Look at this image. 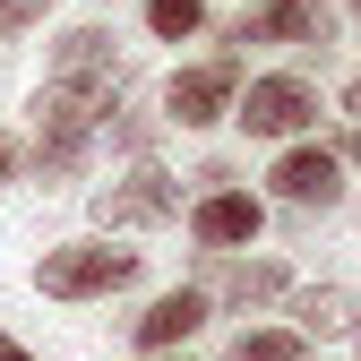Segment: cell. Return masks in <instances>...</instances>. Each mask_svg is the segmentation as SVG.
<instances>
[{
  "mask_svg": "<svg viewBox=\"0 0 361 361\" xmlns=\"http://www.w3.org/2000/svg\"><path fill=\"white\" fill-rule=\"evenodd\" d=\"M104 95H78V86H43L35 95V180H78L86 155H95L104 129Z\"/></svg>",
  "mask_w": 361,
  "mask_h": 361,
  "instance_id": "cell-1",
  "label": "cell"
},
{
  "mask_svg": "<svg viewBox=\"0 0 361 361\" xmlns=\"http://www.w3.org/2000/svg\"><path fill=\"white\" fill-rule=\"evenodd\" d=\"M35 284L52 293V301H104V293H121V284H138V250H112V241H61V250H43Z\"/></svg>",
  "mask_w": 361,
  "mask_h": 361,
  "instance_id": "cell-2",
  "label": "cell"
},
{
  "mask_svg": "<svg viewBox=\"0 0 361 361\" xmlns=\"http://www.w3.org/2000/svg\"><path fill=\"white\" fill-rule=\"evenodd\" d=\"M241 95V52H215V61H190L164 78V121L172 129H215Z\"/></svg>",
  "mask_w": 361,
  "mask_h": 361,
  "instance_id": "cell-3",
  "label": "cell"
},
{
  "mask_svg": "<svg viewBox=\"0 0 361 361\" xmlns=\"http://www.w3.org/2000/svg\"><path fill=\"white\" fill-rule=\"evenodd\" d=\"M233 121L250 138H301L319 121V95H310V78L276 69V78H250V95H233Z\"/></svg>",
  "mask_w": 361,
  "mask_h": 361,
  "instance_id": "cell-4",
  "label": "cell"
},
{
  "mask_svg": "<svg viewBox=\"0 0 361 361\" xmlns=\"http://www.w3.org/2000/svg\"><path fill=\"white\" fill-rule=\"evenodd\" d=\"M172 215H180V190L155 164H138L129 180H112V190H95V224L104 233H147V224H172Z\"/></svg>",
  "mask_w": 361,
  "mask_h": 361,
  "instance_id": "cell-5",
  "label": "cell"
},
{
  "mask_svg": "<svg viewBox=\"0 0 361 361\" xmlns=\"http://www.w3.org/2000/svg\"><path fill=\"white\" fill-rule=\"evenodd\" d=\"M52 86H78V95H121V61H112V35L104 26H69L61 52H52Z\"/></svg>",
  "mask_w": 361,
  "mask_h": 361,
  "instance_id": "cell-6",
  "label": "cell"
},
{
  "mask_svg": "<svg viewBox=\"0 0 361 361\" xmlns=\"http://www.w3.org/2000/svg\"><path fill=\"white\" fill-rule=\"evenodd\" d=\"M267 180H276L284 207H336V198H344V164H336V147H284Z\"/></svg>",
  "mask_w": 361,
  "mask_h": 361,
  "instance_id": "cell-7",
  "label": "cell"
},
{
  "mask_svg": "<svg viewBox=\"0 0 361 361\" xmlns=\"http://www.w3.org/2000/svg\"><path fill=\"white\" fill-rule=\"evenodd\" d=\"M224 43H327V0H258Z\"/></svg>",
  "mask_w": 361,
  "mask_h": 361,
  "instance_id": "cell-8",
  "label": "cell"
},
{
  "mask_svg": "<svg viewBox=\"0 0 361 361\" xmlns=\"http://www.w3.org/2000/svg\"><path fill=\"white\" fill-rule=\"evenodd\" d=\"M258 224H267V207H258L250 190H207V198L190 207V233H198L207 250H250Z\"/></svg>",
  "mask_w": 361,
  "mask_h": 361,
  "instance_id": "cell-9",
  "label": "cell"
},
{
  "mask_svg": "<svg viewBox=\"0 0 361 361\" xmlns=\"http://www.w3.org/2000/svg\"><path fill=\"white\" fill-rule=\"evenodd\" d=\"M207 327V293L198 284H180L164 301H147V319H129V336H138V353H172V344H190Z\"/></svg>",
  "mask_w": 361,
  "mask_h": 361,
  "instance_id": "cell-10",
  "label": "cell"
},
{
  "mask_svg": "<svg viewBox=\"0 0 361 361\" xmlns=\"http://www.w3.org/2000/svg\"><path fill=\"white\" fill-rule=\"evenodd\" d=\"M198 293H207V301H241V310H250V301H284L293 276H284L276 258H224V250H215V276H207Z\"/></svg>",
  "mask_w": 361,
  "mask_h": 361,
  "instance_id": "cell-11",
  "label": "cell"
},
{
  "mask_svg": "<svg viewBox=\"0 0 361 361\" xmlns=\"http://www.w3.org/2000/svg\"><path fill=\"white\" fill-rule=\"evenodd\" d=\"M336 327H353V293H344V284L293 293V336H336Z\"/></svg>",
  "mask_w": 361,
  "mask_h": 361,
  "instance_id": "cell-12",
  "label": "cell"
},
{
  "mask_svg": "<svg viewBox=\"0 0 361 361\" xmlns=\"http://www.w3.org/2000/svg\"><path fill=\"white\" fill-rule=\"evenodd\" d=\"M233 361H310V336H293V327H258V336L233 344Z\"/></svg>",
  "mask_w": 361,
  "mask_h": 361,
  "instance_id": "cell-13",
  "label": "cell"
},
{
  "mask_svg": "<svg viewBox=\"0 0 361 361\" xmlns=\"http://www.w3.org/2000/svg\"><path fill=\"white\" fill-rule=\"evenodd\" d=\"M198 18H207V0H147V26L172 35V43H180V35H198Z\"/></svg>",
  "mask_w": 361,
  "mask_h": 361,
  "instance_id": "cell-14",
  "label": "cell"
},
{
  "mask_svg": "<svg viewBox=\"0 0 361 361\" xmlns=\"http://www.w3.org/2000/svg\"><path fill=\"white\" fill-rule=\"evenodd\" d=\"M95 138H112V147H129V155H147V147H155V121H147V112H121V121L104 112V129H95Z\"/></svg>",
  "mask_w": 361,
  "mask_h": 361,
  "instance_id": "cell-15",
  "label": "cell"
},
{
  "mask_svg": "<svg viewBox=\"0 0 361 361\" xmlns=\"http://www.w3.org/2000/svg\"><path fill=\"white\" fill-rule=\"evenodd\" d=\"M43 18H52V0H0V35H26Z\"/></svg>",
  "mask_w": 361,
  "mask_h": 361,
  "instance_id": "cell-16",
  "label": "cell"
},
{
  "mask_svg": "<svg viewBox=\"0 0 361 361\" xmlns=\"http://www.w3.org/2000/svg\"><path fill=\"white\" fill-rule=\"evenodd\" d=\"M344 112H353V121H361V78H353V86H344Z\"/></svg>",
  "mask_w": 361,
  "mask_h": 361,
  "instance_id": "cell-17",
  "label": "cell"
},
{
  "mask_svg": "<svg viewBox=\"0 0 361 361\" xmlns=\"http://www.w3.org/2000/svg\"><path fill=\"white\" fill-rule=\"evenodd\" d=\"M336 164H361V129H353V138H344V155H336Z\"/></svg>",
  "mask_w": 361,
  "mask_h": 361,
  "instance_id": "cell-18",
  "label": "cell"
},
{
  "mask_svg": "<svg viewBox=\"0 0 361 361\" xmlns=\"http://www.w3.org/2000/svg\"><path fill=\"white\" fill-rule=\"evenodd\" d=\"M9 172H18V155H9V138H0V180H9Z\"/></svg>",
  "mask_w": 361,
  "mask_h": 361,
  "instance_id": "cell-19",
  "label": "cell"
},
{
  "mask_svg": "<svg viewBox=\"0 0 361 361\" xmlns=\"http://www.w3.org/2000/svg\"><path fill=\"white\" fill-rule=\"evenodd\" d=\"M0 361H26V344H9V336H0Z\"/></svg>",
  "mask_w": 361,
  "mask_h": 361,
  "instance_id": "cell-20",
  "label": "cell"
},
{
  "mask_svg": "<svg viewBox=\"0 0 361 361\" xmlns=\"http://www.w3.org/2000/svg\"><path fill=\"white\" fill-rule=\"evenodd\" d=\"M353 327H361V310H353Z\"/></svg>",
  "mask_w": 361,
  "mask_h": 361,
  "instance_id": "cell-21",
  "label": "cell"
},
{
  "mask_svg": "<svg viewBox=\"0 0 361 361\" xmlns=\"http://www.w3.org/2000/svg\"><path fill=\"white\" fill-rule=\"evenodd\" d=\"M353 9H361V0H353Z\"/></svg>",
  "mask_w": 361,
  "mask_h": 361,
  "instance_id": "cell-22",
  "label": "cell"
}]
</instances>
